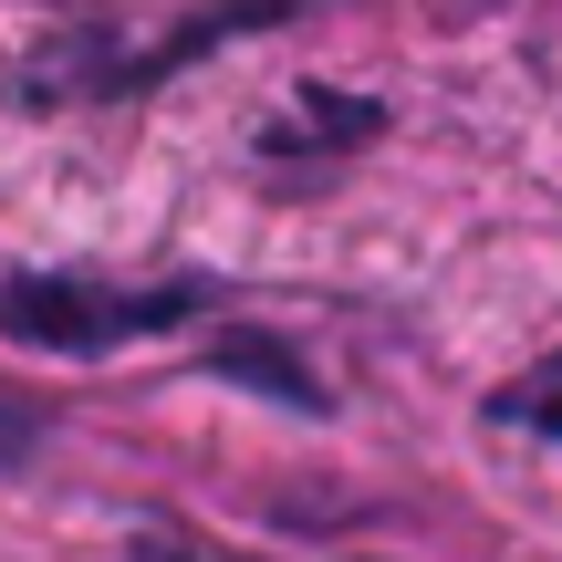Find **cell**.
Wrapping results in <instances>:
<instances>
[{
  "mask_svg": "<svg viewBox=\"0 0 562 562\" xmlns=\"http://www.w3.org/2000/svg\"><path fill=\"white\" fill-rule=\"evenodd\" d=\"M199 313V281H167V292H104V281H11L0 292V323H32L42 344H125V334H157V323Z\"/></svg>",
  "mask_w": 562,
  "mask_h": 562,
  "instance_id": "cell-1",
  "label": "cell"
},
{
  "mask_svg": "<svg viewBox=\"0 0 562 562\" xmlns=\"http://www.w3.org/2000/svg\"><path fill=\"white\" fill-rule=\"evenodd\" d=\"M490 417H501V427H531V438H562V355H542L531 375H510L501 396H490Z\"/></svg>",
  "mask_w": 562,
  "mask_h": 562,
  "instance_id": "cell-2",
  "label": "cell"
},
{
  "mask_svg": "<svg viewBox=\"0 0 562 562\" xmlns=\"http://www.w3.org/2000/svg\"><path fill=\"white\" fill-rule=\"evenodd\" d=\"M136 562H199V552H178V542H146V552H136Z\"/></svg>",
  "mask_w": 562,
  "mask_h": 562,
  "instance_id": "cell-3",
  "label": "cell"
}]
</instances>
